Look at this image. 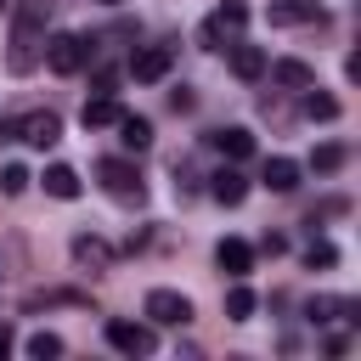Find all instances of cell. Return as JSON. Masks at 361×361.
Instances as JSON below:
<instances>
[{
  "mask_svg": "<svg viewBox=\"0 0 361 361\" xmlns=\"http://www.w3.org/2000/svg\"><path fill=\"white\" fill-rule=\"evenodd\" d=\"M17 141H28V147H56V141H62V118H56L51 107L23 113V118H17Z\"/></svg>",
  "mask_w": 361,
  "mask_h": 361,
  "instance_id": "cell-9",
  "label": "cell"
},
{
  "mask_svg": "<svg viewBox=\"0 0 361 361\" xmlns=\"http://www.w3.org/2000/svg\"><path fill=\"white\" fill-rule=\"evenodd\" d=\"M107 344H113L118 355H152V350H158V338H152L147 322H107Z\"/></svg>",
  "mask_w": 361,
  "mask_h": 361,
  "instance_id": "cell-5",
  "label": "cell"
},
{
  "mask_svg": "<svg viewBox=\"0 0 361 361\" xmlns=\"http://www.w3.org/2000/svg\"><path fill=\"white\" fill-rule=\"evenodd\" d=\"M231 73H237L243 85L265 79V51H259V45H231Z\"/></svg>",
  "mask_w": 361,
  "mask_h": 361,
  "instance_id": "cell-14",
  "label": "cell"
},
{
  "mask_svg": "<svg viewBox=\"0 0 361 361\" xmlns=\"http://www.w3.org/2000/svg\"><path fill=\"white\" fill-rule=\"evenodd\" d=\"M254 305H259V299H254V288H243V282L226 293V316H231V322H248V316H254Z\"/></svg>",
  "mask_w": 361,
  "mask_h": 361,
  "instance_id": "cell-22",
  "label": "cell"
},
{
  "mask_svg": "<svg viewBox=\"0 0 361 361\" xmlns=\"http://www.w3.org/2000/svg\"><path fill=\"white\" fill-rule=\"evenodd\" d=\"M209 197H214V203H226V209H237V203L248 197V175H243V169H231V164H226V169H214V175H209Z\"/></svg>",
  "mask_w": 361,
  "mask_h": 361,
  "instance_id": "cell-11",
  "label": "cell"
},
{
  "mask_svg": "<svg viewBox=\"0 0 361 361\" xmlns=\"http://www.w3.org/2000/svg\"><path fill=\"white\" fill-rule=\"evenodd\" d=\"M147 316H152L158 327H186V322H192V299L175 293V288H152V293H147Z\"/></svg>",
  "mask_w": 361,
  "mask_h": 361,
  "instance_id": "cell-4",
  "label": "cell"
},
{
  "mask_svg": "<svg viewBox=\"0 0 361 361\" xmlns=\"http://www.w3.org/2000/svg\"><path fill=\"white\" fill-rule=\"evenodd\" d=\"M118 141H124L130 152H147V147H152V118H141V113H118Z\"/></svg>",
  "mask_w": 361,
  "mask_h": 361,
  "instance_id": "cell-15",
  "label": "cell"
},
{
  "mask_svg": "<svg viewBox=\"0 0 361 361\" xmlns=\"http://www.w3.org/2000/svg\"><path fill=\"white\" fill-rule=\"evenodd\" d=\"M28 180H34V175H28L23 164H6V169H0V192H6V197H17V192H28Z\"/></svg>",
  "mask_w": 361,
  "mask_h": 361,
  "instance_id": "cell-25",
  "label": "cell"
},
{
  "mask_svg": "<svg viewBox=\"0 0 361 361\" xmlns=\"http://www.w3.org/2000/svg\"><path fill=\"white\" fill-rule=\"evenodd\" d=\"M305 113H310L316 124H333V118H338V96H327L322 85H305Z\"/></svg>",
  "mask_w": 361,
  "mask_h": 361,
  "instance_id": "cell-19",
  "label": "cell"
},
{
  "mask_svg": "<svg viewBox=\"0 0 361 361\" xmlns=\"http://www.w3.org/2000/svg\"><path fill=\"white\" fill-rule=\"evenodd\" d=\"M265 68H271V85H276V90H305V85H316V68L299 62V56H282V62H265Z\"/></svg>",
  "mask_w": 361,
  "mask_h": 361,
  "instance_id": "cell-13",
  "label": "cell"
},
{
  "mask_svg": "<svg viewBox=\"0 0 361 361\" xmlns=\"http://www.w3.org/2000/svg\"><path fill=\"white\" fill-rule=\"evenodd\" d=\"M6 350H11V327H0V355H6Z\"/></svg>",
  "mask_w": 361,
  "mask_h": 361,
  "instance_id": "cell-30",
  "label": "cell"
},
{
  "mask_svg": "<svg viewBox=\"0 0 361 361\" xmlns=\"http://www.w3.org/2000/svg\"><path fill=\"white\" fill-rule=\"evenodd\" d=\"M214 265H220V271H226L231 282H243V276L254 271V248H248L243 237H226V243L214 248Z\"/></svg>",
  "mask_w": 361,
  "mask_h": 361,
  "instance_id": "cell-12",
  "label": "cell"
},
{
  "mask_svg": "<svg viewBox=\"0 0 361 361\" xmlns=\"http://www.w3.org/2000/svg\"><path fill=\"white\" fill-rule=\"evenodd\" d=\"M282 248H288V237H282V231H265V237H259V254H271V259H276Z\"/></svg>",
  "mask_w": 361,
  "mask_h": 361,
  "instance_id": "cell-27",
  "label": "cell"
},
{
  "mask_svg": "<svg viewBox=\"0 0 361 361\" xmlns=\"http://www.w3.org/2000/svg\"><path fill=\"white\" fill-rule=\"evenodd\" d=\"M271 192H293L299 186V164L293 158H265V175H259Z\"/></svg>",
  "mask_w": 361,
  "mask_h": 361,
  "instance_id": "cell-18",
  "label": "cell"
},
{
  "mask_svg": "<svg viewBox=\"0 0 361 361\" xmlns=\"http://www.w3.org/2000/svg\"><path fill=\"white\" fill-rule=\"evenodd\" d=\"M0 141H17V118H0Z\"/></svg>",
  "mask_w": 361,
  "mask_h": 361,
  "instance_id": "cell-29",
  "label": "cell"
},
{
  "mask_svg": "<svg viewBox=\"0 0 361 361\" xmlns=\"http://www.w3.org/2000/svg\"><path fill=\"white\" fill-rule=\"evenodd\" d=\"M327 11L316 0H265V23L271 28H305V23H322Z\"/></svg>",
  "mask_w": 361,
  "mask_h": 361,
  "instance_id": "cell-6",
  "label": "cell"
},
{
  "mask_svg": "<svg viewBox=\"0 0 361 361\" xmlns=\"http://www.w3.org/2000/svg\"><path fill=\"white\" fill-rule=\"evenodd\" d=\"M305 265H310V271H327V265H338V248H333V243H322V237H310Z\"/></svg>",
  "mask_w": 361,
  "mask_h": 361,
  "instance_id": "cell-23",
  "label": "cell"
},
{
  "mask_svg": "<svg viewBox=\"0 0 361 361\" xmlns=\"http://www.w3.org/2000/svg\"><path fill=\"white\" fill-rule=\"evenodd\" d=\"M209 141H214V147H220V152H226V158H231V164H243V158H248V152H254V135H248V130H243V124H226V130H214V135H209Z\"/></svg>",
  "mask_w": 361,
  "mask_h": 361,
  "instance_id": "cell-16",
  "label": "cell"
},
{
  "mask_svg": "<svg viewBox=\"0 0 361 361\" xmlns=\"http://www.w3.org/2000/svg\"><path fill=\"white\" fill-rule=\"evenodd\" d=\"M169 107H175V113H192V90L175 85V90H169Z\"/></svg>",
  "mask_w": 361,
  "mask_h": 361,
  "instance_id": "cell-28",
  "label": "cell"
},
{
  "mask_svg": "<svg viewBox=\"0 0 361 361\" xmlns=\"http://www.w3.org/2000/svg\"><path fill=\"white\" fill-rule=\"evenodd\" d=\"M85 62H90V39H85V34H68V28H62V34L45 39V68H51V73L68 79V73H79Z\"/></svg>",
  "mask_w": 361,
  "mask_h": 361,
  "instance_id": "cell-2",
  "label": "cell"
},
{
  "mask_svg": "<svg viewBox=\"0 0 361 361\" xmlns=\"http://www.w3.org/2000/svg\"><path fill=\"white\" fill-rule=\"evenodd\" d=\"M118 113H124V107H118L113 96H90V102L79 107V118H85V130H102V124H118Z\"/></svg>",
  "mask_w": 361,
  "mask_h": 361,
  "instance_id": "cell-17",
  "label": "cell"
},
{
  "mask_svg": "<svg viewBox=\"0 0 361 361\" xmlns=\"http://www.w3.org/2000/svg\"><path fill=\"white\" fill-rule=\"evenodd\" d=\"M344 158H350V152H344L338 141H322V147L310 152V169H316V175H333V169H344Z\"/></svg>",
  "mask_w": 361,
  "mask_h": 361,
  "instance_id": "cell-21",
  "label": "cell"
},
{
  "mask_svg": "<svg viewBox=\"0 0 361 361\" xmlns=\"http://www.w3.org/2000/svg\"><path fill=\"white\" fill-rule=\"evenodd\" d=\"M243 23H248V6H243V0H226V6L203 23V45H209V51H220V39L243 34Z\"/></svg>",
  "mask_w": 361,
  "mask_h": 361,
  "instance_id": "cell-7",
  "label": "cell"
},
{
  "mask_svg": "<svg viewBox=\"0 0 361 361\" xmlns=\"http://www.w3.org/2000/svg\"><path fill=\"white\" fill-rule=\"evenodd\" d=\"M96 175H102V186H107L118 203H141V197H147L141 169H135L130 158H102V164H96Z\"/></svg>",
  "mask_w": 361,
  "mask_h": 361,
  "instance_id": "cell-3",
  "label": "cell"
},
{
  "mask_svg": "<svg viewBox=\"0 0 361 361\" xmlns=\"http://www.w3.org/2000/svg\"><path fill=\"white\" fill-rule=\"evenodd\" d=\"M45 23H51V0H17L11 11V73H28L45 56Z\"/></svg>",
  "mask_w": 361,
  "mask_h": 361,
  "instance_id": "cell-1",
  "label": "cell"
},
{
  "mask_svg": "<svg viewBox=\"0 0 361 361\" xmlns=\"http://www.w3.org/2000/svg\"><path fill=\"white\" fill-rule=\"evenodd\" d=\"M23 350H28L34 361H51V355H62V338H56V333H34Z\"/></svg>",
  "mask_w": 361,
  "mask_h": 361,
  "instance_id": "cell-26",
  "label": "cell"
},
{
  "mask_svg": "<svg viewBox=\"0 0 361 361\" xmlns=\"http://www.w3.org/2000/svg\"><path fill=\"white\" fill-rule=\"evenodd\" d=\"M73 265H79V271H90V276L113 271V243H107V237H96V231H79V237H73Z\"/></svg>",
  "mask_w": 361,
  "mask_h": 361,
  "instance_id": "cell-10",
  "label": "cell"
},
{
  "mask_svg": "<svg viewBox=\"0 0 361 361\" xmlns=\"http://www.w3.org/2000/svg\"><path fill=\"white\" fill-rule=\"evenodd\" d=\"M45 192L62 197V203H73V197H79V175H73L68 164H51V169H45Z\"/></svg>",
  "mask_w": 361,
  "mask_h": 361,
  "instance_id": "cell-20",
  "label": "cell"
},
{
  "mask_svg": "<svg viewBox=\"0 0 361 361\" xmlns=\"http://www.w3.org/2000/svg\"><path fill=\"white\" fill-rule=\"evenodd\" d=\"M45 305H85V293H73V288H51V293H28V310H45Z\"/></svg>",
  "mask_w": 361,
  "mask_h": 361,
  "instance_id": "cell-24",
  "label": "cell"
},
{
  "mask_svg": "<svg viewBox=\"0 0 361 361\" xmlns=\"http://www.w3.org/2000/svg\"><path fill=\"white\" fill-rule=\"evenodd\" d=\"M169 62H175L169 45H141V51L130 56V79H135V85H158V79H169Z\"/></svg>",
  "mask_w": 361,
  "mask_h": 361,
  "instance_id": "cell-8",
  "label": "cell"
},
{
  "mask_svg": "<svg viewBox=\"0 0 361 361\" xmlns=\"http://www.w3.org/2000/svg\"><path fill=\"white\" fill-rule=\"evenodd\" d=\"M107 6H124V0H107Z\"/></svg>",
  "mask_w": 361,
  "mask_h": 361,
  "instance_id": "cell-31",
  "label": "cell"
}]
</instances>
